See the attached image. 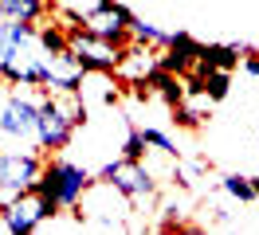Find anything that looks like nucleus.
<instances>
[{
	"label": "nucleus",
	"instance_id": "f257e3e1",
	"mask_svg": "<svg viewBox=\"0 0 259 235\" xmlns=\"http://www.w3.org/2000/svg\"><path fill=\"white\" fill-rule=\"evenodd\" d=\"M82 122H87V106H82L79 90H48L39 98V122H35L39 149H48V153L67 149Z\"/></svg>",
	"mask_w": 259,
	"mask_h": 235
},
{
	"label": "nucleus",
	"instance_id": "f03ea898",
	"mask_svg": "<svg viewBox=\"0 0 259 235\" xmlns=\"http://www.w3.org/2000/svg\"><path fill=\"white\" fill-rule=\"evenodd\" d=\"M95 184V176L75 165V161H63V157H51L44 161V172H39V180H35V192L39 196H48L51 204H59L67 212H75L82 200V192Z\"/></svg>",
	"mask_w": 259,
	"mask_h": 235
},
{
	"label": "nucleus",
	"instance_id": "7ed1b4c3",
	"mask_svg": "<svg viewBox=\"0 0 259 235\" xmlns=\"http://www.w3.org/2000/svg\"><path fill=\"white\" fill-rule=\"evenodd\" d=\"M44 172V157L35 149H0V200H12L35 188Z\"/></svg>",
	"mask_w": 259,
	"mask_h": 235
},
{
	"label": "nucleus",
	"instance_id": "20e7f679",
	"mask_svg": "<svg viewBox=\"0 0 259 235\" xmlns=\"http://www.w3.org/2000/svg\"><path fill=\"white\" fill-rule=\"evenodd\" d=\"M67 35H71V51H75V59L87 67V75H118V63H122V51H126V47H118V43H110V39L95 35V31H87L82 24L71 28Z\"/></svg>",
	"mask_w": 259,
	"mask_h": 235
},
{
	"label": "nucleus",
	"instance_id": "39448f33",
	"mask_svg": "<svg viewBox=\"0 0 259 235\" xmlns=\"http://www.w3.org/2000/svg\"><path fill=\"white\" fill-rule=\"evenodd\" d=\"M102 180H110L114 188H122L130 200H149L153 192H157V180H153V169H149L146 161H130V157H114L102 165L98 172Z\"/></svg>",
	"mask_w": 259,
	"mask_h": 235
},
{
	"label": "nucleus",
	"instance_id": "423d86ee",
	"mask_svg": "<svg viewBox=\"0 0 259 235\" xmlns=\"http://www.w3.org/2000/svg\"><path fill=\"white\" fill-rule=\"evenodd\" d=\"M55 212H63V208L51 204L48 196H39L35 188H28V192H20V196L8 200V208H4V227L16 231V235H28V231H35L44 219H51Z\"/></svg>",
	"mask_w": 259,
	"mask_h": 235
},
{
	"label": "nucleus",
	"instance_id": "0eeeda50",
	"mask_svg": "<svg viewBox=\"0 0 259 235\" xmlns=\"http://www.w3.org/2000/svg\"><path fill=\"white\" fill-rule=\"evenodd\" d=\"M130 24H134V12L122 8L118 0L95 4V8L82 12V28L95 31V35H102V39H110V43H118V47H126L130 39H134V35H130Z\"/></svg>",
	"mask_w": 259,
	"mask_h": 235
},
{
	"label": "nucleus",
	"instance_id": "6e6552de",
	"mask_svg": "<svg viewBox=\"0 0 259 235\" xmlns=\"http://www.w3.org/2000/svg\"><path fill=\"white\" fill-rule=\"evenodd\" d=\"M35 122H39V98L8 94V102L0 110V133H8V137H35Z\"/></svg>",
	"mask_w": 259,
	"mask_h": 235
},
{
	"label": "nucleus",
	"instance_id": "1a4fd4ad",
	"mask_svg": "<svg viewBox=\"0 0 259 235\" xmlns=\"http://www.w3.org/2000/svg\"><path fill=\"white\" fill-rule=\"evenodd\" d=\"M157 67H161V59H157L146 43H126L122 63H118V78H126V82H134V86H146L149 75H153Z\"/></svg>",
	"mask_w": 259,
	"mask_h": 235
},
{
	"label": "nucleus",
	"instance_id": "9d476101",
	"mask_svg": "<svg viewBox=\"0 0 259 235\" xmlns=\"http://www.w3.org/2000/svg\"><path fill=\"white\" fill-rule=\"evenodd\" d=\"M220 188H224L232 200H240V204L259 200V192H255V176H240V172H228V176H220Z\"/></svg>",
	"mask_w": 259,
	"mask_h": 235
},
{
	"label": "nucleus",
	"instance_id": "9b49d317",
	"mask_svg": "<svg viewBox=\"0 0 259 235\" xmlns=\"http://www.w3.org/2000/svg\"><path fill=\"white\" fill-rule=\"evenodd\" d=\"M200 63H204V67L232 71V67L240 63V51H236V47H220V43H204V51H200Z\"/></svg>",
	"mask_w": 259,
	"mask_h": 235
},
{
	"label": "nucleus",
	"instance_id": "f8f14e48",
	"mask_svg": "<svg viewBox=\"0 0 259 235\" xmlns=\"http://www.w3.org/2000/svg\"><path fill=\"white\" fill-rule=\"evenodd\" d=\"M122 157L130 161H146V137H142V129H126V141H122Z\"/></svg>",
	"mask_w": 259,
	"mask_h": 235
},
{
	"label": "nucleus",
	"instance_id": "ddd939ff",
	"mask_svg": "<svg viewBox=\"0 0 259 235\" xmlns=\"http://www.w3.org/2000/svg\"><path fill=\"white\" fill-rule=\"evenodd\" d=\"M142 137H146V145H153V149H157V153H177V145H173V137H169V133H165V129H157V125H146V129H142Z\"/></svg>",
	"mask_w": 259,
	"mask_h": 235
},
{
	"label": "nucleus",
	"instance_id": "4468645a",
	"mask_svg": "<svg viewBox=\"0 0 259 235\" xmlns=\"http://www.w3.org/2000/svg\"><path fill=\"white\" fill-rule=\"evenodd\" d=\"M243 67H247V75H255V78H259V55H251V59L243 63Z\"/></svg>",
	"mask_w": 259,
	"mask_h": 235
},
{
	"label": "nucleus",
	"instance_id": "2eb2a0df",
	"mask_svg": "<svg viewBox=\"0 0 259 235\" xmlns=\"http://www.w3.org/2000/svg\"><path fill=\"white\" fill-rule=\"evenodd\" d=\"M0 82H4V63H0Z\"/></svg>",
	"mask_w": 259,
	"mask_h": 235
},
{
	"label": "nucleus",
	"instance_id": "dca6fc26",
	"mask_svg": "<svg viewBox=\"0 0 259 235\" xmlns=\"http://www.w3.org/2000/svg\"><path fill=\"white\" fill-rule=\"evenodd\" d=\"M255 192H259V176H255Z\"/></svg>",
	"mask_w": 259,
	"mask_h": 235
}]
</instances>
